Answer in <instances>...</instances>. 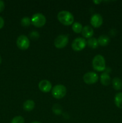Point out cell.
<instances>
[{
	"instance_id": "cell-1",
	"label": "cell",
	"mask_w": 122,
	"mask_h": 123,
	"mask_svg": "<svg viewBox=\"0 0 122 123\" xmlns=\"http://www.w3.org/2000/svg\"><path fill=\"white\" fill-rule=\"evenodd\" d=\"M57 19L63 25L66 26L72 25L74 23V18L71 13L68 11L63 10L57 14Z\"/></svg>"
},
{
	"instance_id": "cell-2",
	"label": "cell",
	"mask_w": 122,
	"mask_h": 123,
	"mask_svg": "<svg viewBox=\"0 0 122 123\" xmlns=\"http://www.w3.org/2000/svg\"><path fill=\"white\" fill-rule=\"evenodd\" d=\"M93 69L97 72H103L106 68L105 60L101 55H97L93 58L92 61Z\"/></svg>"
},
{
	"instance_id": "cell-3",
	"label": "cell",
	"mask_w": 122,
	"mask_h": 123,
	"mask_svg": "<svg viewBox=\"0 0 122 123\" xmlns=\"http://www.w3.org/2000/svg\"><path fill=\"white\" fill-rule=\"evenodd\" d=\"M67 90L65 86L61 84L55 85L51 90V94L57 99H61L65 96Z\"/></svg>"
},
{
	"instance_id": "cell-4",
	"label": "cell",
	"mask_w": 122,
	"mask_h": 123,
	"mask_svg": "<svg viewBox=\"0 0 122 123\" xmlns=\"http://www.w3.org/2000/svg\"><path fill=\"white\" fill-rule=\"evenodd\" d=\"M31 23L35 27L41 28L44 26L46 23V18L42 13H35L31 18Z\"/></svg>"
},
{
	"instance_id": "cell-5",
	"label": "cell",
	"mask_w": 122,
	"mask_h": 123,
	"mask_svg": "<svg viewBox=\"0 0 122 123\" xmlns=\"http://www.w3.org/2000/svg\"><path fill=\"white\" fill-rule=\"evenodd\" d=\"M16 44L19 49L25 50L28 49L29 47L30 41L27 36L25 35H21L17 38Z\"/></svg>"
},
{
	"instance_id": "cell-6",
	"label": "cell",
	"mask_w": 122,
	"mask_h": 123,
	"mask_svg": "<svg viewBox=\"0 0 122 123\" xmlns=\"http://www.w3.org/2000/svg\"><path fill=\"white\" fill-rule=\"evenodd\" d=\"M87 45L86 39L82 37H78L74 40L72 43V48L75 51H80L84 49Z\"/></svg>"
},
{
	"instance_id": "cell-7",
	"label": "cell",
	"mask_w": 122,
	"mask_h": 123,
	"mask_svg": "<svg viewBox=\"0 0 122 123\" xmlns=\"http://www.w3.org/2000/svg\"><path fill=\"white\" fill-rule=\"evenodd\" d=\"M69 42L68 37L66 35H59L55 40L54 44L57 49H62L68 44Z\"/></svg>"
},
{
	"instance_id": "cell-8",
	"label": "cell",
	"mask_w": 122,
	"mask_h": 123,
	"mask_svg": "<svg viewBox=\"0 0 122 123\" xmlns=\"http://www.w3.org/2000/svg\"><path fill=\"white\" fill-rule=\"evenodd\" d=\"M98 80H99V76L95 72H87L83 76L84 82L89 85L95 84L98 82Z\"/></svg>"
},
{
	"instance_id": "cell-9",
	"label": "cell",
	"mask_w": 122,
	"mask_h": 123,
	"mask_svg": "<svg viewBox=\"0 0 122 123\" xmlns=\"http://www.w3.org/2000/svg\"><path fill=\"white\" fill-rule=\"evenodd\" d=\"M103 18L100 14L96 13L92 15L90 19V24L94 28H99L102 25Z\"/></svg>"
},
{
	"instance_id": "cell-10",
	"label": "cell",
	"mask_w": 122,
	"mask_h": 123,
	"mask_svg": "<svg viewBox=\"0 0 122 123\" xmlns=\"http://www.w3.org/2000/svg\"><path fill=\"white\" fill-rule=\"evenodd\" d=\"M38 87L40 91L43 92H50L52 88V85L51 82L48 80H42L39 82L38 84Z\"/></svg>"
},
{
	"instance_id": "cell-11",
	"label": "cell",
	"mask_w": 122,
	"mask_h": 123,
	"mask_svg": "<svg viewBox=\"0 0 122 123\" xmlns=\"http://www.w3.org/2000/svg\"><path fill=\"white\" fill-rule=\"evenodd\" d=\"M82 35L84 38H90L93 36L94 34V31L93 29L90 26H85L83 28Z\"/></svg>"
},
{
	"instance_id": "cell-12",
	"label": "cell",
	"mask_w": 122,
	"mask_h": 123,
	"mask_svg": "<svg viewBox=\"0 0 122 123\" xmlns=\"http://www.w3.org/2000/svg\"><path fill=\"white\" fill-rule=\"evenodd\" d=\"M100 81L101 84L104 86H108L111 83V78L109 74L106 72H104L100 75Z\"/></svg>"
},
{
	"instance_id": "cell-13",
	"label": "cell",
	"mask_w": 122,
	"mask_h": 123,
	"mask_svg": "<svg viewBox=\"0 0 122 123\" xmlns=\"http://www.w3.org/2000/svg\"><path fill=\"white\" fill-rule=\"evenodd\" d=\"M98 44L102 46H105L108 45L110 42V37L106 35H101L98 37Z\"/></svg>"
},
{
	"instance_id": "cell-14",
	"label": "cell",
	"mask_w": 122,
	"mask_h": 123,
	"mask_svg": "<svg viewBox=\"0 0 122 123\" xmlns=\"http://www.w3.org/2000/svg\"><path fill=\"white\" fill-rule=\"evenodd\" d=\"M23 108L26 111H31L35 108V102L32 100H27L24 102Z\"/></svg>"
},
{
	"instance_id": "cell-15",
	"label": "cell",
	"mask_w": 122,
	"mask_h": 123,
	"mask_svg": "<svg viewBox=\"0 0 122 123\" xmlns=\"http://www.w3.org/2000/svg\"><path fill=\"white\" fill-rule=\"evenodd\" d=\"M112 86L116 90H121L122 89V80L119 78H114L112 81Z\"/></svg>"
},
{
	"instance_id": "cell-16",
	"label": "cell",
	"mask_w": 122,
	"mask_h": 123,
	"mask_svg": "<svg viewBox=\"0 0 122 123\" xmlns=\"http://www.w3.org/2000/svg\"><path fill=\"white\" fill-rule=\"evenodd\" d=\"M114 103L118 108H122V92H118L114 97Z\"/></svg>"
},
{
	"instance_id": "cell-17",
	"label": "cell",
	"mask_w": 122,
	"mask_h": 123,
	"mask_svg": "<svg viewBox=\"0 0 122 123\" xmlns=\"http://www.w3.org/2000/svg\"><path fill=\"white\" fill-rule=\"evenodd\" d=\"M87 44L89 47L92 49H96L99 45L98 43V40L94 37H91L89 38L87 42Z\"/></svg>"
},
{
	"instance_id": "cell-18",
	"label": "cell",
	"mask_w": 122,
	"mask_h": 123,
	"mask_svg": "<svg viewBox=\"0 0 122 123\" xmlns=\"http://www.w3.org/2000/svg\"><path fill=\"white\" fill-rule=\"evenodd\" d=\"M72 29L73 31L75 33H80V32H81L83 30L82 25L80 23L77 22H74L72 25Z\"/></svg>"
},
{
	"instance_id": "cell-19",
	"label": "cell",
	"mask_w": 122,
	"mask_h": 123,
	"mask_svg": "<svg viewBox=\"0 0 122 123\" xmlns=\"http://www.w3.org/2000/svg\"><path fill=\"white\" fill-rule=\"evenodd\" d=\"M20 23H21L22 26H24V27H28L32 24L31 19H30L28 17H24L21 19Z\"/></svg>"
},
{
	"instance_id": "cell-20",
	"label": "cell",
	"mask_w": 122,
	"mask_h": 123,
	"mask_svg": "<svg viewBox=\"0 0 122 123\" xmlns=\"http://www.w3.org/2000/svg\"><path fill=\"white\" fill-rule=\"evenodd\" d=\"M11 123H25V120L21 116H16L12 119Z\"/></svg>"
},
{
	"instance_id": "cell-21",
	"label": "cell",
	"mask_w": 122,
	"mask_h": 123,
	"mask_svg": "<svg viewBox=\"0 0 122 123\" xmlns=\"http://www.w3.org/2000/svg\"><path fill=\"white\" fill-rule=\"evenodd\" d=\"M53 112L55 113L56 115H59L62 112V109H61V107L58 104H55L53 106L52 108Z\"/></svg>"
},
{
	"instance_id": "cell-22",
	"label": "cell",
	"mask_w": 122,
	"mask_h": 123,
	"mask_svg": "<svg viewBox=\"0 0 122 123\" xmlns=\"http://www.w3.org/2000/svg\"><path fill=\"white\" fill-rule=\"evenodd\" d=\"M30 38H32V40H37L39 37V33L37 31H32L29 34Z\"/></svg>"
},
{
	"instance_id": "cell-23",
	"label": "cell",
	"mask_w": 122,
	"mask_h": 123,
	"mask_svg": "<svg viewBox=\"0 0 122 123\" xmlns=\"http://www.w3.org/2000/svg\"><path fill=\"white\" fill-rule=\"evenodd\" d=\"M5 8V4L4 1L0 0V13L2 12Z\"/></svg>"
},
{
	"instance_id": "cell-24",
	"label": "cell",
	"mask_w": 122,
	"mask_h": 123,
	"mask_svg": "<svg viewBox=\"0 0 122 123\" xmlns=\"http://www.w3.org/2000/svg\"><path fill=\"white\" fill-rule=\"evenodd\" d=\"M4 25V19L2 17L0 16V30L2 28Z\"/></svg>"
},
{
	"instance_id": "cell-25",
	"label": "cell",
	"mask_w": 122,
	"mask_h": 123,
	"mask_svg": "<svg viewBox=\"0 0 122 123\" xmlns=\"http://www.w3.org/2000/svg\"><path fill=\"white\" fill-rule=\"evenodd\" d=\"M101 2L102 1H93V2H94V4H100Z\"/></svg>"
},
{
	"instance_id": "cell-26",
	"label": "cell",
	"mask_w": 122,
	"mask_h": 123,
	"mask_svg": "<svg viewBox=\"0 0 122 123\" xmlns=\"http://www.w3.org/2000/svg\"><path fill=\"white\" fill-rule=\"evenodd\" d=\"M1 62H2V58H1V56L0 55V64H1Z\"/></svg>"
},
{
	"instance_id": "cell-27",
	"label": "cell",
	"mask_w": 122,
	"mask_h": 123,
	"mask_svg": "<svg viewBox=\"0 0 122 123\" xmlns=\"http://www.w3.org/2000/svg\"><path fill=\"white\" fill-rule=\"evenodd\" d=\"M41 123L38 122V121H33V122H32V123Z\"/></svg>"
}]
</instances>
